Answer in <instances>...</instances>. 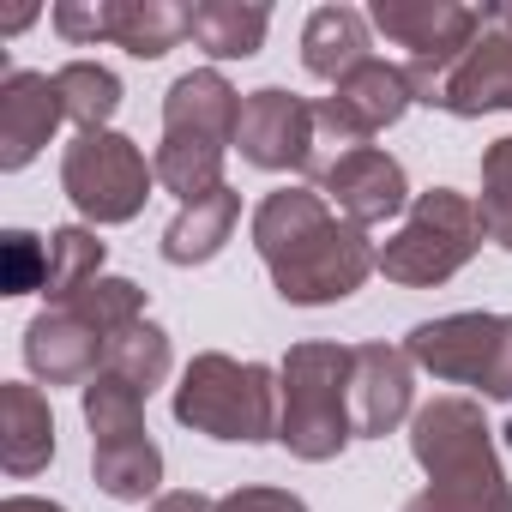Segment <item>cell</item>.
Listing matches in <instances>:
<instances>
[{
	"label": "cell",
	"mask_w": 512,
	"mask_h": 512,
	"mask_svg": "<svg viewBox=\"0 0 512 512\" xmlns=\"http://www.w3.org/2000/svg\"><path fill=\"white\" fill-rule=\"evenodd\" d=\"M253 253L266 260L272 290L290 308L350 302L380 272V247L368 241V229L344 223L320 199V187H278L253 205Z\"/></svg>",
	"instance_id": "1"
},
{
	"label": "cell",
	"mask_w": 512,
	"mask_h": 512,
	"mask_svg": "<svg viewBox=\"0 0 512 512\" xmlns=\"http://www.w3.org/2000/svg\"><path fill=\"white\" fill-rule=\"evenodd\" d=\"M410 452L428 470V488L410 494L398 512H512V482L476 398H428L410 416Z\"/></svg>",
	"instance_id": "2"
},
{
	"label": "cell",
	"mask_w": 512,
	"mask_h": 512,
	"mask_svg": "<svg viewBox=\"0 0 512 512\" xmlns=\"http://www.w3.org/2000/svg\"><path fill=\"white\" fill-rule=\"evenodd\" d=\"M145 320V290L133 278H97L73 302H49L25 326V368L43 386H91L109 362V344Z\"/></svg>",
	"instance_id": "3"
},
{
	"label": "cell",
	"mask_w": 512,
	"mask_h": 512,
	"mask_svg": "<svg viewBox=\"0 0 512 512\" xmlns=\"http://www.w3.org/2000/svg\"><path fill=\"white\" fill-rule=\"evenodd\" d=\"M241 133V91L217 67H193L163 97V145L151 157L157 187H169L181 205L223 187V157Z\"/></svg>",
	"instance_id": "4"
},
{
	"label": "cell",
	"mask_w": 512,
	"mask_h": 512,
	"mask_svg": "<svg viewBox=\"0 0 512 512\" xmlns=\"http://www.w3.org/2000/svg\"><path fill=\"white\" fill-rule=\"evenodd\" d=\"M356 344H290L278 362V446L302 464H332L356 440L350 404Z\"/></svg>",
	"instance_id": "5"
},
{
	"label": "cell",
	"mask_w": 512,
	"mask_h": 512,
	"mask_svg": "<svg viewBox=\"0 0 512 512\" xmlns=\"http://www.w3.org/2000/svg\"><path fill=\"white\" fill-rule=\"evenodd\" d=\"M175 422L205 440H278V368L235 362L223 350L193 356L175 386Z\"/></svg>",
	"instance_id": "6"
},
{
	"label": "cell",
	"mask_w": 512,
	"mask_h": 512,
	"mask_svg": "<svg viewBox=\"0 0 512 512\" xmlns=\"http://www.w3.org/2000/svg\"><path fill=\"white\" fill-rule=\"evenodd\" d=\"M79 410L91 422V482L121 506L151 500L163 482V446L145 428V392L121 374H97L79 392Z\"/></svg>",
	"instance_id": "7"
},
{
	"label": "cell",
	"mask_w": 512,
	"mask_h": 512,
	"mask_svg": "<svg viewBox=\"0 0 512 512\" xmlns=\"http://www.w3.org/2000/svg\"><path fill=\"white\" fill-rule=\"evenodd\" d=\"M482 241L488 235H482L476 199H464L458 187H428L410 199L404 229L380 247V272L404 290H434L476 260Z\"/></svg>",
	"instance_id": "8"
},
{
	"label": "cell",
	"mask_w": 512,
	"mask_h": 512,
	"mask_svg": "<svg viewBox=\"0 0 512 512\" xmlns=\"http://www.w3.org/2000/svg\"><path fill=\"white\" fill-rule=\"evenodd\" d=\"M368 25L386 31L398 49H410L404 73H410V91L416 103L440 109V91H446V73L464 61V49L488 31V13L482 7H458V0H374L368 7Z\"/></svg>",
	"instance_id": "9"
},
{
	"label": "cell",
	"mask_w": 512,
	"mask_h": 512,
	"mask_svg": "<svg viewBox=\"0 0 512 512\" xmlns=\"http://www.w3.org/2000/svg\"><path fill=\"white\" fill-rule=\"evenodd\" d=\"M61 187L79 205V217H91V223H133L145 211L151 187H157V169L127 133L103 127V133H79L61 151Z\"/></svg>",
	"instance_id": "10"
},
{
	"label": "cell",
	"mask_w": 512,
	"mask_h": 512,
	"mask_svg": "<svg viewBox=\"0 0 512 512\" xmlns=\"http://www.w3.org/2000/svg\"><path fill=\"white\" fill-rule=\"evenodd\" d=\"M320 115L308 97L284 85H260L241 97V133L235 151L241 163L266 169V175H320Z\"/></svg>",
	"instance_id": "11"
},
{
	"label": "cell",
	"mask_w": 512,
	"mask_h": 512,
	"mask_svg": "<svg viewBox=\"0 0 512 512\" xmlns=\"http://www.w3.org/2000/svg\"><path fill=\"white\" fill-rule=\"evenodd\" d=\"M410 103H416L410 73L392 67V61H368V67H356L350 79H338L332 97L314 103V115H320V145L356 151V145H368L374 133L398 127Z\"/></svg>",
	"instance_id": "12"
},
{
	"label": "cell",
	"mask_w": 512,
	"mask_h": 512,
	"mask_svg": "<svg viewBox=\"0 0 512 512\" xmlns=\"http://www.w3.org/2000/svg\"><path fill=\"white\" fill-rule=\"evenodd\" d=\"M320 199L356 223V229H374V223H392L398 211H410V175L392 151L380 145H356V151H338L332 163H320L314 175Z\"/></svg>",
	"instance_id": "13"
},
{
	"label": "cell",
	"mask_w": 512,
	"mask_h": 512,
	"mask_svg": "<svg viewBox=\"0 0 512 512\" xmlns=\"http://www.w3.org/2000/svg\"><path fill=\"white\" fill-rule=\"evenodd\" d=\"M500 326H506V314H440V320L410 326L404 356H410L422 374L446 380V386H476V392H482L488 374H494Z\"/></svg>",
	"instance_id": "14"
},
{
	"label": "cell",
	"mask_w": 512,
	"mask_h": 512,
	"mask_svg": "<svg viewBox=\"0 0 512 512\" xmlns=\"http://www.w3.org/2000/svg\"><path fill=\"white\" fill-rule=\"evenodd\" d=\"M350 404H356V440L398 434L416 416V362L392 344H356Z\"/></svg>",
	"instance_id": "15"
},
{
	"label": "cell",
	"mask_w": 512,
	"mask_h": 512,
	"mask_svg": "<svg viewBox=\"0 0 512 512\" xmlns=\"http://www.w3.org/2000/svg\"><path fill=\"white\" fill-rule=\"evenodd\" d=\"M61 121H67V109H61L55 79L31 73V67H13L0 79V169L37 163V151L55 139Z\"/></svg>",
	"instance_id": "16"
},
{
	"label": "cell",
	"mask_w": 512,
	"mask_h": 512,
	"mask_svg": "<svg viewBox=\"0 0 512 512\" xmlns=\"http://www.w3.org/2000/svg\"><path fill=\"white\" fill-rule=\"evenodd\" d=\"M488 13V7H482ZM440 109L458 115V121H476V115H500L512 109V37L500 25H488L464 61L446 73V91H440Z\"/></svg>",
	"instance_id": "17"
},
{
	"label": "cell",
	"mask_w": 512,
	"mask_h": 512,
	"mask_svg": "<svg viewBox=\"0 0 512 512\" xmlns=\"http://www.w3.org/2000/svg\"><path fill=\"white\" fill-rule=\"evenodd\" d=\"M55 458V410L37 386L25 380H7L0 386V464H7V476H37L49 470Z\"/></svg>",
	"instance_id": "18"
},
{
	"label": "cell",
	"mask_w": 512,
	"mask_h": 512,
	"mask_svg": "<svg viewBox=\"0 0 512 512\" xmlns=\"http://www.w3.org/2000/svg\"><path fill=\"white\" fill-rule=\"evenodd\" d=\"M235 223H241V193L223 181V187L187 199L169 217V229H163V260L169 266H205V260H217V253L229 247V235H235Z\"/></svg>",
	"instance_id": "19"
},
{
	"label": "cell",
	"mask_w": 512,
	"mask_h": 512,
	"mask_svg": "<svg viewBox=\"0 0 512 512\" xmlns=\"http://www.w3.org/2000/svg\"><path fill=\"white\" fill-rule=\"evenodd\" d=\"M368 13L356 7H314L302 25V67L326 85L350 79L356 67H368Z\"/></svg>",
	"instance_id": "20"
},
{
	"label": "cell",
	"mask_w": 512,
	"mask_h": 512,
	"mask_svg": "<svg viewBox=\"0 0 512 512\" xmlns=\"http://www.w3.org/2000/svg\"><path fill=\"white\" fill-rule=\"evenodd\" d=\"M272 13L266 7H241V0H193L187 7V37L211 61H247L266 49Z\"/></svg>",
	"instance_id": "21"
},
{
	"label": "cell",
	"mask_w": 512,
	"mask_h": 512,
	"mask_svg": "<svg viewBox=\"0 0 512 512\" xmlns=\"http://www.w3.org/2000/svg\"><path fill=\"white\" fill-rule=\"evenodd\" d=\"M181 37H187V7H175V0H115L109 43L127 49L133 61H163Z\"/></svg>",
	"instance_id": "22"
},
{
	"label": "cell",
	"mask_w": 512,
	"mask_h": 512,
	"mask_svg": "<svg viewBox=\"0 0 512 512\" xmlns=\"http://www.w3.org/2000/svg\"><path fill=\"white\" fill-rule=\"evenodd\" d=\"M103 260H109V241H97V229L85 223H67L49 235V302H73L85 284L103 278Z\"/></svg>",
	"instance_id": "23"
},
{
	"label": "cell",
	"mask_w": 512,
	"mask_h": 512,
	"mask_svg": "<svg viewBox=\"0 0 512 512\" xmlns=\"http://www.w3.org/2000/svg\"><path fill=\"white\" fill-rule=\"evenodd\" d=\"M55 91H61L67 121H79V133H103L121 109V79L97 61H67L55 73Z\"/></svg>",
	"instance_id": "24"
},
{
	"label": "cell",
	"mask_w": 512,
	"mask_h": 512,
	"mask_svg": "<svg viewBox=\"0 0 512 512\" xmlns=\"http://www.w3.org/2000/svg\"><path fill=\"white\" fill-rule=\"evenodd\" d=\"M169 362H175V350H169V332L157 326V320H139V326H127L115 344H109V362H103V374H121L127 386H139L145 398L169 380Z\"/></svg>",
	"instance_id": "25"
},
{
	"label": "cell",
	"mask_w": 512,
	"mask_h": 512,
	"mask_svg": "<svg viewBox=\"0 0 512 512\" xmlns=\"http://www.w3.org/2000/svg\"><path fill=\"white\" fill-rule=\"evenodd\" d=\"M482 235L512 253V133L482 151V199H476Z\"/></svg>",
	"instance_id": "26"
},
{
	"label": "cell",
	"mask_w": 512,
	"mask_h": 512,
	"mask_svg": "<svg viewBox=\"0 0 512 512\" xmlns=\"http://www.w3.org/2000/svg\"><path fill=\"white\" fill-rule=\"evenodd\" d=\"M49 290V241L31 229L0 235V296H31Z\"/></svg>",
	"instance_id": "27"
},
{
	"label": "cell",
	"mask_w": 512,
	"mask_h": 512,
	"mask_svg": "<svg viewBox=\"0 0 512 512\" xmlns=\"http://www.w3.org/2000/svg\"><path fill=\"white\" fill-rule=\"evenodd\" d=\"M49 19H55V31L67 43H109V31H115V0H61Z\"/></svg>",
	"instance_id": "28"
},
{
	"label": "cell",
	"mask_w": 512,
	"mask_h": 512,
	"mask_svg": "<svg viewBox=\"0 0 512 512\" xmlns=\"http://www.w3.org/2000/svg\"><path fill=\"white\" fill-rule=\"evenodd\" d=\"M217 512H308V500L290 494V488H260V482H247V488L223 494Z\"/></svg>",
	"instance_id": "29"
},
{
	"label": "cell",
	"mask_w": 512,
	"mask_h": 512,
	"mask_svg": "<svg viewBox=\"0 0 512 512\" xmlns=\"http://www.w3.org/2000/svg\"><path fill=\"white\" fill-rule=\"evenodd\" d=\"M482 398H494V404H512V314H506V326H500V350H494V374H488Z\"/></svg>",
	"instance_id": "30"
},
{
	"label": "cell",
	"mask_w": 512,
	"mask_h": 512,
	"mask_svg": "<svg viewBox=\"0 0 512 512\" xmlns=\"http://www.w3.org/2000/svg\"><path fill=\"white\" fill-rule=\"evenodd\" d=\"M151 512H217V500L199 494V488H175V494H157Z\"/></svg>",
	"instance_id": "31"
},
{
	"label": "cell",
	"mask_w": 512,
	"mask_h": 512,
	"mask_svg": "<svg viewBox=\"0 0 512 512\" xmlns=\"http://www.w3.org/2000/svg\"><path fill=\"white\" fill-rule=\"evenodd\" d=\"M0 512H67V506L43 500V494H13V500H0Z\"/></svg>",
	"instance_id": "32"
},
{
	"label": "cell",
	"mask_w": 512,
	"mask_h": 512,
	"mask_svg": "<svg viewBox=\"0 0 512 512\" xmlns=\"http://www.w3.org/2000/svg\"><path fill=\"white\" fill-rule=\"evenodd\" d=\"M488 25H500V31L512 37V7H488Z\"/></svg>",
	"instance_id": "33"
},
{
	"label": "cell",
	"mask_w": 512,
	"mask_h": 512,
	"mask_svg": "<svg viewBox=\"0 0 512 512\" xmlns=\"http://www.w3.org/2000/svg\"><path fill=\"white\" fill-rule=\"evenodd\" d=\"M500 434H506V440H512V422H506V428H500Z\"/></svg>",
	"instance_id": "34"
}]
</instances>
